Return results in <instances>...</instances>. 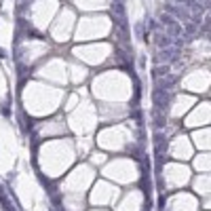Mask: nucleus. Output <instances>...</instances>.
I'll use <instances>...</instances> for the list:
<instances>
[{"label": "nucleus", "instance_id": "obj_1", "mask_svg": "<svg viewBox=\"0 0 211 211\" xmlns=\"http://www.w3.org/2000/svg\"><path fill=\"white\" fill-rule=\"evenodd\" d=\"M110 13H112V17H114L116 23L125 26V4H123V0H114L110 4Z\"/></svg>", "mask_w": 211, "mask_h": 211}, {"label": "nucleus", "instance_id": "obj_2", "mask_svg": "<svg viewBox=\"0 0 211 211\" xmlns=\"http://www.w3.org/2000/svg\"><path fill=\"white\" fill-rule=\"evenodd\" d=\"M175 55H177V46H173V44H171V46H167V49H158V53H156L154 61H156V63H161V61H163V63H167V61H171Z\"/></svg>", "mask_w": 211, "mask_h": 211}, {"label": "nucleus", "instance_id": "obj_3", "mask_svg": "<svg viewBox=\"0 0 211 211\" xmlns=\"http://www.w3.org/2000/svg\"><path fill=\"white\" fill-rule=\"evenodd\" d=\"M167 34L171 36V38H179V36L184 34V28H182V23L173 21L171 26H167Z\"/></svg>", "mask_w": 211, "mask_h": 211}, {"label": "nucleus", "instance_id": "obj_4", "mask_svg": "<svg viewBox=\"0 0 211 211\" xmlns=\"http://www.w3.org/2000/svg\"><path fill=\"white\" fill-rule=\"evenodd\" d=\"M171 44H173V38L169 34H156V46L158 49H167Z\"/></svg>", "mask_w": 211, "mask_h": 211}, {"label": "nucleus", "instance_id": "obj_5", "mask_svg": "<svg viewBox=\"0 0 211 211\" xmlns=\"http://www.w3.org/2000/svg\"><path fill=\"white\" fill-rule=\"evenodd\" d=\"M152 74H154L156 78H158V76H167V74H169V66H167V63H163V66H158V68H156V70H154Z\"/></svg>", "mask_w": 211, "mask_h": 211}, {"label": "nucleus", "instance_id": "obj_6", "mask_svg": "<svg viewBox=\"0 0 211 211\" xmlns=\"http://www.w3.org/2000/svg\"><path fill=\"white\" fill-rule=\"evenodd\" d=\"M184 32H186V38H192V36L196 34V23H194V21H190V23L186 26V30H184Z\"/></svg>", "mask_w": 211, "mask_h": 211}, {"label": "nucleus", "instance_id": "obj_7", "mask_svg": "<svg viewBox=\"0 0 211 211\" xmlns=\"http://www.w3.org/2000/svg\"><path fill=\"white\" fill-rule=\"evenodd\" d=\"M173 21H175V19H173L171 13H163V15H161V23H163V26H171Z\"/></svg>", "mask_w": 211, "mask_h": 211}, {"label": "nucleus", "instance_id": "obj_8", "mask_svg": "<svg viewBox=\"0 0 211 211\" xmlns=\"http://www.w3.org/2000/svg\"><path fill=\"white\" fill-rule=\"evenodd\" d=\"M0 112H2V116H11V106H6V104H4V106L0 108Z\"/></svg>", "mask_w": 211, "mask_h": 211}, {"label": "nucleus", "instance_id": "obj_9", "mask_svg": "<svg viewBox=\"0 0 211 211\" xmlns=\"http://www.w3.org/2000/svg\"><path fill=\"white\" fill-rule=\"evenodd\" d=\"M4 57H6V51H4V49H0V59H4Z\"/></svg>", "mask_w": 211, "mask_h": 211}]
</instances>
